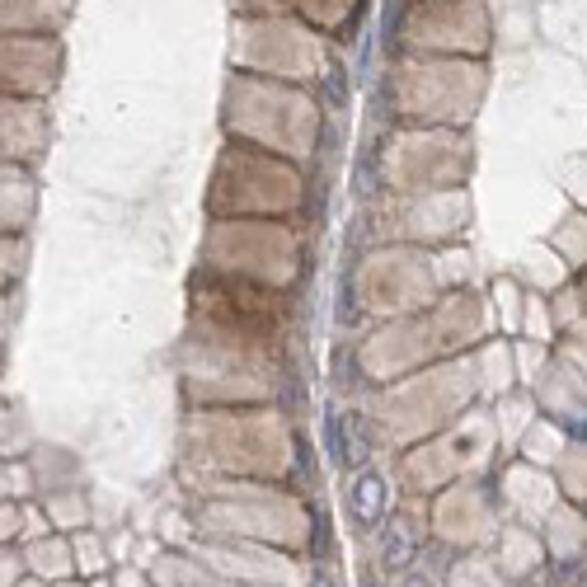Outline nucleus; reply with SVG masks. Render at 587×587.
Listing matches in <instances>:
<instances>
[{"mask_svg":"<svg viewBox=\"0 0 587 587\" xmlns=\"http://www.w3.org/2000/svg\"><path fill=\"white\" fill-rule=\"evenodd\" d=\"M479 94H484L479 57H400L390 71L395 118L456 123V118H470Z\"/></svg>","mask_w":587,"mask_h":587,"instance_id":"1","label":"nucleus"},{"mask_svg":"<svg viewBox=\"0 0 587 587\" xmlns=\"http://www.w3.org/2000/svg\"><path fill=\"white\" fill-rule=\"evenodd\" d=\"M231 57L245 71L273 80H315L325 66V33L296 15H240L231 29Z\"/></svg>","mask_w":587,"mask_h":587,"instance_id":"2","label":"nucleus"},{"mask_svg":"<svg viewBox=\"0 0 587 587\" xmlns=\"http://www.w3.org/2000/svg\"><path fill=\"white\" fill-rule=\"evenodd\" d=\"M494 38L484 0H404L395 47L404 57H484Z\"/></svg>","mask_w":587,"mask_h":587,"instance_id":"3","label":"nucleus"},{"mask_svg":"<svg viewBox=\"0 0 587 587\" xmlns=\"http://www.w3.org/2000/svg\"><path fill=\"white\" fill-rule=\"evenodd\" d=\"M0 71H5V94L15 99L52 94L62 76V33H5Z\"/></svg>","mask_w":587,"mask_h":587,"instance_id":"4","label":"nucleus"},{"mask_svg":"<svg viewBox=\"0 0 587 587\" xmlns=\"http://www.w3.org/2000/svg\"><path fill=\"white\" fill-rule=\"evenodd\" d=\"M47 146V109L43 99L5 94V160H33Z\"/></svg>","mask_w":587,"mask_h":587,"instance_id":"5","label":"nucleus"},{"mask_svg":"<svg viewBox=\"0 0 587 587\" xmlns=\"http://www.w3.org/2000/svg\"><path fill=\"white\" fill-rule=\"evenodd\" d=\"M76 0H5L0 24L5 33H62Z\"/></svg>","mask_w":587,"mask_h":587,"instance_id":"6","label":"nucleus"},{"mask_svg":"<svg viewBox=\"0 0 587 587\" xmlns=\"http://www.w3.org/2000/svg\"><path fill=\"white\" fill-rule=\"evenodd\" d=\"M357 10H362V0H296V19H306L325 38H348Z\"/></svg>","mask_w":587,"mask_h":587,"instance_id":"7","label":"nucleus"},{"mask_svg":"<svg viewBox=\"0 0 587 587\" xmlns=\"http://www.w3.org/2000/svg\"><path fill=\"white\" fill-rule=\"evenodd\" d=\"M348 503H353V517L362 526H371V522H381L386 517V503H390V489H386V479L381 475H357V484L348 489Z\"/></svg>","mask_w":587,"mask_h":587,"instance_id":"8","label":"nucleus"},{"mask_svg":"<svg viewBox=\"0 0 587 587\" xmlns=\"http://www.w3.org/2000/svg\"><path fill=\"white\" fill-rule=\"evenodd\" d=\"M381 555H386L390 569H404L409 555H414V541L404 536V526H386V545H381Z\"/></svg>","mask_w":587,"mask_h":587,"instance_id":"9","label":"nucleus"},{"mask_svg":"<svg viewBox=\"0 0 587 587\" xmlns=\"http://www.w3.org/2000/svg\"><path fill=\"white\" fill-rule=\"evenodd\" d=\"M404 587H428V583H423V578H409V583H404Z\"/></svg>","mask_w":587,"mask_h":587,"instance_id":"10","label":"nucleus"},{"mask_svg":"<svg viewBox=\"0 0 587 587\" xmlns=\"http://www.w3.org/2000/svg\"><path fill=\"white\" fill-rule=\"evenodd\" d=\"M310 587H334V583H329V578H315V583H310Z\"/></svg>","mask_w":587,"mask_h":587,"instance_id":"11","label":"nucleus"}]
</instances>
